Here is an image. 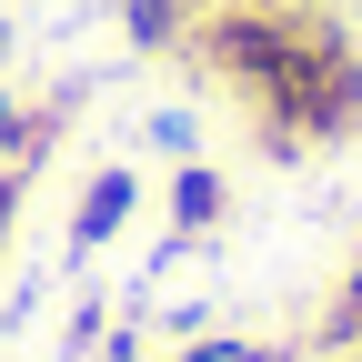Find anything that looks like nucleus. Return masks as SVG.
<instances>
[{
    "mask_svg": "<svg viewBox=\"0 0 362 362\" xmlns=\"http://www.w3.org/2000/svg\"><path fill=\"white\" fill-rule=\"evenodd\" d=\"M181 51L252 111V141L272 161L332 151L362 131V51L312 0H221V11L192 21Z\"/></svg>",
    "mask_w": 362,
    "mask_h": 362,
    "instance_id": "f257e3e1",
    "label": "nucleus"
},
{
    "mask_svg": "<svg viewBox=\"0 0 362 362\" xmlns=\"http://www.w3.org/2000/svg\"><path fill=\"white\" fill-rule=\"evenodd\" d=\"M131 211H141V171H131V161H101V171L81 181V202H71L61 252H71V262H101V252L131 232Z\"/></svg>",
    "mask_w": 362,
    "mask_h": 362,
    "instance_id": "f03ea898",
    "label": "nucleus"
},
{
    "mask_svg": "<svg viewBox=\"0 0 362 362\" xmlns=\"http://www.w3.org/2000/svg\"><path fill=\"white\" fill-rule=\"evenodd\" d=\"M161 202H171V232L211 242V232H221V211H232V181H221V171H211V161L192 151V161H181V171L161 181Z\"/></svg>",
    "mask_w": 362,
    "mask_h": 362,
    "instance_id": "7ed1b4c3",
    "label": "nucleus"
},
{
    "mask_svg": "<svg viewBox=\"0 0 362 362\" xmlns=\"http://www.w3.org/2000/svg\"><path fill=\"white\" fill-rule=\"evenodd\" d=\"M342 352H362V252H352V272L332 282V302L302 332V362H342Z\"/></svg>",
    "mask_w": 362,
    "mask_h": 362,
    "instance_id": "20e7f679",
    "label": "nucleus"
},
{
    "mask_svg": "<svg viewBox=\"0 0 362 362\" xmlns=\"http://www.w3.org/2000/svg\"><path fill=\"white\" fill-rule=\"evenodd\" d=\"M202 21V0H121V30H131V51H181Z\"/></svg>",
    "mask_w": 362,
    "mask_h": 362,
    "instance_id": "39448f33",
    "label": "nucleus"
},
{
    "mask_svg": "<svg viewBox=\"0 0 362 362\" xmlns=\"http://www.w3.org/2000/svg\"><path fill=\"white\" fill-rule=\"evenodd\" d=\"M121 322H111V292H90L71 322H61V362H101V342H111Z\"/></svg>",
    "mask_w": 362,
    "mask_h": 362,
    "instance_id": "423d86ee",
    "label": "nucleus"
},
{
    "mask_svg": "<svg viewBox=\"0 0 362 362\" xmlns=\"http://www.w3.org/2000/svg\"><path fill=\"white\" fill-rule=\"evenodd\" d=\"M141 141H151V151H181V161H192V151H202V111H181V101H171V111H151V121H141Z\"/></svg>",
    "mask_w": 362,
    "mask_h": 362,
    "instance_id": "0eeeda50",
    "label": "nucleus"
},
{
    "mask_svg": "<svg viewBox=\"0 0 362 362\" xmlns=\"http://www.w3.org/2000/svg\"><path fill=\"white\" fill-rule=\"evenodd\" d=\"M21 121H30V101H21V90H0V161H11V141H21Z\"/></svg>",
    "mask_w": 362,
    "mask_h": 362,
    "instance_id": "6e6552de",
    "label": "nucleus"
},
{
    "mask_svg": "<svg viewBox=\"0 0 362 362\" xmlns=\"http://www.w3.org/2000/svg\"><path fill=\"white\" fill-rule=\"evenodd\" d=\"M0 262H11V221H0Z\"/></svg>",
    "mask_w": 362,
    "mask_h": 362,
    "instance_id": "1a4fd4ad",
    "label": "nucleus"
},
{
    "mask_svg": "<svg viewBox=\"0 0 362 362\" xmlns=\"http://www.w3.org/2000/svg\"><path fill=\"white\" fill-rule=\"evenodd\" d=\"M312 11H332V0H312Z\"/></svg>",
    "mask_w": 362,
    "mask_h": 362,
    "instance_id": "9d476101",
    "label": "nucleus"
},
{
    "mask_svg": "<svg viewBox=\"0 0 362 362\" xmlns=\"http://www.w3.org/2000/svg\"><path fill=\"white\" fill-rule=\"evenodd\" d=\"M202 11H221V0H202Z\"/></svg>",
    "mask_w": 362,
    "mask_h": 362,
    "instance_id": "9b49d317",
    "label": "nucleus"
}]
</instances>
